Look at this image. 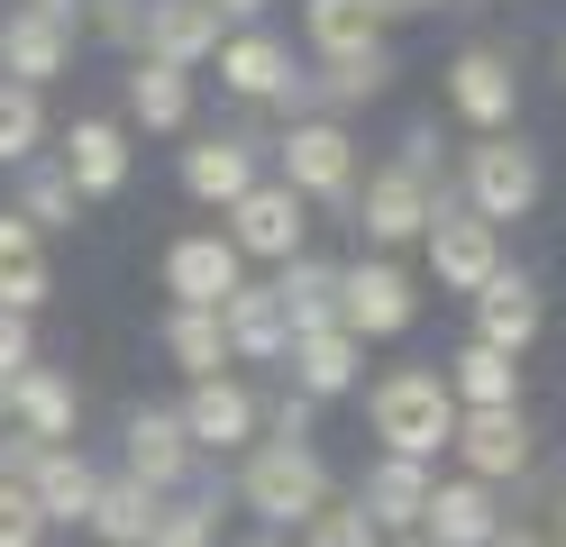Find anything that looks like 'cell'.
Wrapping results in <instances>:
<instances>
[{
    "label": "cell",
    "mask_w": 566,
    "mask_h": 547,
    "mask_svg": "<svg viewBox=\"0 0 566 547\" xmlns=\"http://www.w3.org/2000/svg\"><path fill=\"white\" fill-rule=\"evenodd\" d=\"M165 356H174V375L184 383H210V375H229V347H220V311H165Z\"/></svg>",
    "instance_id": "33"
},
{
    "label": "cell",
    "mask_w": 566,
    "mask_h": 547,
    "mask_svg": "<svg viewBox=\"0 0 566 547\" xmlns=\"http://www.w3.org/2000/svg\"><path fill=\"white\" fill-rule=\"evenodd\" d=\"M238 283H247V265H238V246H229L220 229H184V238L165 246V292H174V311H220Z\"/></svg>",
    "instance_id": "13"
},
{
    "label": "cell",
    "mask_w": 566,
    "mask_h": 547,
    "mask_svg": "<svg viewBox=\"0 0 566 547\" xmlns=\"http://www.w3.org/2000/svg\"><path fill=\"white\" fill-rule=\"evenodd\" d=\"M457 201H467L484 229H503V219H530L539 210V192H548V165H539V146H530L521 128L512 137H475L467 156H457Z\"/></svg>",
    "instance_id": "3"
},
{
    "label": "cell",
    "mask_w": 566,
    "mask_h": 547,
    "mask_svg": "<svg viewBox=\"0 0 566 547\" xmlns=\"http://www.w3.org/2000/svg\"><path fill=\"white\" fill-rule=\"evenodd\" d=\"M38 438H19V429H0V484H28V474H38Z\"/></svg>",
    "instance_id": "41"
},
{
    "label": "cell",
    "mask_w": 566,
    "mask_h": 547,
    "mask_svg": "<svg viewBox=\"0 0 566 547\" xmlns=\"http://www.w3.org/2000/svg\"><path fill=\"white\" fill-rule=\"evenodd\" d=\"M293 547H384V529L366 520L357 502H329V511H311V520L293 529Z\"/></svg>",
    "instance_id": "36"
},
{
    "label": "cell",
    "mask_w": 566,
    "mask_h": 547,
    "mask_svg": "<svg viewBox=\"0 0 566 547\" xmlns=\"http://www.w3.org/2000/svg\"><path fill=\"white\" fill-rule=\"evenodd\" d=\"M83 28L137 55V28H147V0H83Z\"/></svg>",
    "instance_id": "38"
},
{
    "label": "cell",
    "mask_w": 566,
    "mask_h": 547,
    "mask_svg": "<svg viewBox=\"0 0 566 547\" xmlns=\"http://www.w3.org/2000/svg\"><path fill=\"white\" fill-rule=\"evenodd\" d=\"M174 420H184L192 456H247V448H256V392H247L238 375L192 383L184 401H174Z\"/></svg>",
    "instance_id": "12"
},
{
    "label": "cell",
    "mask_w": 566,
    "mask_h": 547,
    "mask_svg": "<svg viewBox=\"0 0 566 547\" xmlns=\"http://www.w3.org/2000/svg\"><path fill=\"white\" fill-rule=\"evenodd\" d=\"M439 383H448L457 411H521V365L493 356V347H475V338L439 365Z\"/></svg>",
    "instance_id": "29"
},
{
    "label": "cell",
    "mask_w": 566,
    "mask_h": 547,
    "mask_svg": "<svg viewBox=\"0 0 566 547\" xmlns=\"http://www.w3.org/2000/svg\"><path fill=\"white\" fill-rule=\"evenodd\" d=\"M38 365V319H19V311H0V383L28 375Z\"/></svg>",
    "instance_id": "40"
},
{
    "label": "cell",
    "mask_w": 566,
    "mask_h": 547,
    "mask_svg": "<svg viewBox=\"0 0 566 547\" xmlns=\"http://www.w3.org/2000/svg\"><path fill=\"white\" fill-rule=\"evenodd\" d=\"M10 429L38 438V448H74V429H83V392H74V375H55V365H28V375H10Z\"/></svg>",
    "instance_id": "18"
},
{
    "label": "cell",
    "mask_w": 566,
    "mask_h": 547,
    "mask_svg": "<svg viewBox=\"0 0 566 547\" xmlns=\"http://www.w3.org/2000/svg\"><path fill=\"white\" fill-rule=\"evenodd\" d=\"M55 302V265H46V238L28 229V219L0 210V311H19V319H38Z\"/></svg>",
    "instance_id": "25"
},
{
    "label": "cell",
    "mask_w": 566,
    "mask_h": 547,
    "mask_svg": "<svg viewBox=\"0 0 566 547\" xmlns=\"http://www.w3.org/2000/svg\"><path fill=\"white\" fill-rule=\"evenodd\" d=\"M55 165H64V182H74L83 201H111V192H128L137 146H128L119 119H74V128L55 137Z\"/></svg>",
    "instance_id": "17"
},
{
    "label": "cell",
    "mask_w": 566,
    "mask_h": 547,
    "mask_svg": "<svg viewBox=\"0 0 566 547\" xmlns=\"http://www.w3.org/2000/svg\"><path fill=\"white\" fill-rule=\"evenodd\" d=\"M548 538H566V484H557V511H548Z\"/></svg>",
    "instance_id": "46"
},
{
    "label": "cell",
    "mask_w": 566,
    "mask_h": 547,
    "mask_svg": "<svg viewBox=\"0 0 566 547\" xmlns=\"http://www.w3.org/2000/svg\"><path fill=\"white\" fill-rule=\"evenodd\" d=\"M220 46H229V28H220V10H210V0H147V28H137V55H147V64L201 73Z\"/></svg>",
    "instance_id": "15"
},
{
    "label": "cell",
    "mask_w": 566,
    "mask_h": 547,
    "mask_svg": "<svg viewBox=\"0 0 566 547\" xmlns=\"http://www.w3.org/2000/svg\"><path fill=\"white\" fill-rule=\"evenodd\" d=\"M0 547H46V520L28 502V484H0Z\"/></svg>",
    "instance_id": "39"
},
{
    "label": "cell",
    "mask_w": 566,
    "mask_h": 547,
    "mask_svg": "<svg viewBox=\"0 0 566 547\" xmlns=\"http://www.w3.org/2000/svg\"><path fill=\"white\" fill-rule=\"evenodd\" d=\"M347 229L366 238V255H402V246H420V229H430V192H420L411 173L375 165L357 182V201H347Z\"/></svg>",
    "instance_id": "10"
},
{
    "label": "cell",
    "mask_w": 566,
    "mask_h": 547,
    "mask_svg": "<svg viewBox=\"0 0 566 547\" xmlns=\"http://www.w3.org/2000/svg\"><path fill=\"white\" fill-rule=\"evenodd\" d=\"M19 19H46V28H74L83 36V0H19Z\"/></svg>",
    "instance_id": "42"
},
{
    "label": "cell",
    "mask_w": 566,
    "mask_h": 547,
    "mask_svg": "<svg viewBox=\"0 0 566 547\" xmlns=\"http://www.w3.org/2000/svg\"><path fill=\"white\" fill-rule=\"evenodd\" d=\"M156 511H165V502H156L147 484H128V474H101V493H92V520H83V529H92L101 547H147Z\"/></svg>",
    "instance_id": "32"
},
{
    "label": "cell",
    "mask_w": 566,
    "mask_h": 547,
    "mask_svg": "<svg viewBox=\"0 0 566 547\" xmlns=\"http://www.w3.org/2000/svg\"><path fill=\"white\" fill-rule=\"evenodd\" d=\"M430 484H439L430 465L375 456V465L357 474V493H347V502H357V511H366V520H375L384 538H411V529H420V511H430Z\"/></svg>",
    "instance_id": "20"
},
{
    "label": "cell",
    "mask_w": 566,
    "mask_h": 547,
    "mask_svg": "<svg viewBox=\"0 0 566 547\" xmlns=\"http://www.w3.org/2000/svg\"><path fill=\"white\" fill-rule=\"evenodd\" d=\"M128 128H147V137H184V128H192V73L128 55Z\"/></svg>",
    "instance_id": "28"
},
{
    "label": "cell",
    "mask_w": 566,
    "mask_h": 547,
    "mask_svg": "<svg viewBox=\"0 0 566 547\" xmlns=\"http://www.w3.org/2000/svg\"><path fill=\"white\" fill-rule=\"evenodd\" d=\"M493 547H557L548 529H530V520H503V538H493Z\"/></svg>",
    "instance_id": "44"
},
{
    "label": "cell",
    "mask_w": 566,
    "mask_h": 547,
    "mask_svg": "<svg viewBox=\"0 0 566 547\" xmlns=\"http://www.w3.org/2000/svg\"><path fill=\"white\" fill-rule=\"evenodd\" d=\"M147 547H220V484H201V493H184V502H165V511H156V529H147Z\"/></svg>",
    "instance_id": "35"
},
{
    "label": "cell",
    "mask_w": 566,
    "mask_h": 547,
    "mask_svg": "<svg viewBox=\"0 0 566 547\" xmlns=\"http://www.w3.org/2000/svg\"><path fill=\"white\" fill-rule=\"evenodd\" d=\"M539 328H548V292L530 283L521 265H503V274L475 292V347H493V356L521 365L530 347H539Z\"/></svg>",
    "instance_id": "14"
},
{
    "label": "cell",
    "mask_w": 566,
    "mask_h": 547,
    "mask_svg": "<svg viewBox=\"0 0 566 547\" xmlns=\"http://www.w3.org/2000/svg\"><path fill=\"white\" fill-rule=\"evenodd\" d=\"M46 156V92H19V83H0V165H38Z\"/></svg>",
    "instance_id": "34"
},
{
    "label": "cell",
    "mask_w": 566,
    "mask_h": 547,
    "mask_svg": "<svg viewBox=\"0 0 566 547\" xmlns=\"http://www.w3.org/2000/svg\"><path fill=\"white\" fill-rule=\"evenodd\" d=\"M0 429H10V383H0Z\"/></svg>",
    "instance_id": "48"
},
{
    "label": "cell",
    "mask_w": 566,
    "mask_h": 547,
    "mask_svg": "<svg viewBox=\"0 0 566 547\" xmlns=\"http://www.w3.org/2000/svg\"><path fill=\"white\" fill-rule=\"evenodd\" d=\"M375 10H384V28H394V19H430V10H457V0H375Z\"/></svg>",
    "instance_id": "43"
},
{
    "label": "cell",
    "mask_w": 566,
    "mask_h": 547,
    "mask_svg": "<svg viewBox=\"0 0 566 547\" xmlns=\"http://www.w3.org/2000/svg\"><path fill=\"white\" fill-rule=\"evenodd\" d=\"M283 375H293L302 401H338V392H357V383H366V347L347 338V328H311V338H293Z\"/></svg>",
    "instance_id": "24"
},
{
    "label": "cell",
    "mask_w": 566,
    "mask_h": 547,
    "mask_svg": "<svg viewBox=\"0 0 566 547\" xmlns=\"http://www.w3.org/2000/svg\"><path fill=\"white\" fill-rule=\"evenodd\" d=\"M92 493H101V474H92V456L83 448H46L38 456V474H28V502H38V520L46 529H64V520H92Z\"/></svg>",
    "instance_id": "27"
},
{
    "label": "cell",
    "mask_w": 566,
    "mask_h": 547,
    "mask_svg": "<svg viewBox=\"0 0 566 547\" xmlns=\"http://www.w3.org/2000/svg\"><path fill=\"white\" fill-rule=\"evenodd\" d=\"M256 146L247 137H229V128H201L192 146H184V192L201 201V210H229L238 192H256Z\"/></svg>",
    "instance_id": "19"
},
{
    "label": "cell",
    "mask_w": 566,
    "mask_h": 547,
    "mask_svg": "<svg viewBox=\"0 0 566 547\" xmlns=\"http://www.w3.org/2000/svg\"><path fill=\"white\" fill-rule=\"evenodd\" d=\"M503 493L493 484H467V474H439L430 484V511H420V529L411 538H430V547H493L503 538Z\"/></svg>",
    "instance_id": "16"
},
{
    "label": "cell",
    "mask_w": 566,
    "mask_h": 547,
    "mask_svg": "<svg viewBox=\"0 0 566 547\" xmlns=\"http://www.w3.org/2000/svg\"><path fill=\"white\" fill-rule=\"evenodd\" d=\"M210 10H220V28L238 19V28H256V10H265V0H210Z\"/></svg>",
    "instance_id": "45"
},
{
    "label": "cell",
    "mask_w": 566,
    "mask_h": 547,
    "mask_svg": "<svg viewBox=\"0 0 566 547\" xmlns=\"http://www.w3.org/2000/svg\"><path fill=\"white\" fill-rule=\"evenodd\" d=\"M10 219H28L38 238H64V229H83V192L64 182V165H55V156H38V165H19Z\"/></svg>",
    "instance_id": "31"
},
{
    "label": "cell",
    "mask_w": 566,
    "mask_h": 547,
    "mask_svg": "<svg viewBox=\"0 0 566 547\" xmlns=\"http://www.w3.org/2000/svg\"><path fill=\"white\" fill-rule=\"evenodd\" d=\"M384 547H430V538H384Z\"/></svg>",
    "instance_id": "49"
},
{
    "label": "cell",
    "mask_w": 566,
    "mask_h": 547,
    "mask_svg": "<svg viewBox=\"0 0 566 547\" xmlns=\"http://www.w3.org/2000/svg\"><path fill=\"white\" fill-rule=\"evenodd\" d=\"M557 547H566V538H557Z\"/></svg>",
    "instance_id": "51"
},
{
    "label": "cell",
    "mask_w": 566,
    "mask_h": 547,
    "mask_svg": "<svg viewBox=\"0 0 566 547\" xmlns=\"http://www.w3.org/2000/svg\"><path fill=\"white\" fill-rule=\"evenodd\" d=\"M274 182L302 192V201L347 210L357 182H366V156H357V137H347L338 119H293V128H274Z\"/></svg>",
    "instance_id": "4"
},
{
    "label": "cell",
    "mask_w": 566,
    "mask_h": 547,
    "mask_svg": "<svg viewBox=\"0 0 566 547\" xmlns=\"http://www.w3.org/2000/svg\"><path fill=\"white\" fill-rule=\"evenodd\" d=\"M247 547H293V538H265V529H256V538H247Z\"/></svg>",
    "instance_id": "47"
},
{
    "label": "cell",
    "mask_w": 566,
    "mask_h": 547,
    "mask_svg": "<svg viewBox=\"0 0 566 547\" xmlns=\"http://www.w3.org/2000/svg\"><path fill=\"white\" fill-rule=\"evenodd\" d=\"M530 448H539L530 411H457V438H448V456L467 465V484H493V493L530 474Z\"/></svg>",
    "instance_id": "11"
},
{
    "label": "cell",
    "mask_w": 566,
    "mask_h": 547,
    "mask_svg": "<svg viewBox=\"0 0 566 547\" xmlns=\"http://www.w3.org/2000/svg\"><path fill=\"white\" fill-rule=\"evenodd\" d=\"M394 173H411L420 192H439V182H448V156H439V128H430V119H411V128H402V156H394Z\"/></svg>",
    "instance_id": "37"
},
{
    "label": "cell",
    "mask_w": 566,
    "mask_h": 547,
    "mask_svg": "<svg viewBox=\"0 0 566 547\" xmlns=\"http://www.w3.org/2000/svg\"><path fill=\"white\" fill-rule=\"evenodd\" d=\"M338 484H329V465L321 448H283V438H256V448L238 456V511H256V529L265 538H293L311 511H329Z\"/></svg>",
    "instance_id": "2"
},
{
    "label": "cell",
    "mask_w": 566,
    "mask_h": 547,
    "mask_svg": "<svg viewBox=\"0 0 566 547\" xmlns=\"http://www.w3.org/2000/svg\"><path fill=\"white\" fill-rule=\"evenodd\" d=\"M411 319H420V283H411L402 255H357V265H338V328L357 347L402 338Z\"/></svg>",
    "instance_id": "6"
},
{
    "label": "cell",
    "mask_w": 566,
    "mask_h": 547,
    "mask_svg": "<svg viewBox=\"0 0 566 547\" xmlns=\"http://www.w3.org/2000/svg\"><path fill=\"white\" fill-rule=\"evenodd\" d=\"M220 219H229L220 238L238 246V265H293V255H311V201L283 192L274 173L256 182V192H238Z\"/></svg>",
    "instance_id": "7"
},
{
    "label": "cell",
    "mask_w": 566,
    "mask_h": 547,
    "mask_svg": "<svg viewBox=\"0 0 566 547\" xmlns=\"http://www.w3.org/2000/svg\"><path fill=\"white\" fill-rule=\"evenodd\" d=\"M557 83H566V46H557Z\"/></svg>",
    "instance_id": "50"
},
{
    "label": "cell",
    "mask_w": 566,
    "mask_h": 547,
    "mask_svg": "<svg viewBox=\"0 0 566 547\" xmlns=\"http://www.w3.org/2000/svg\"><path fill=\"white\" fill-rule=\"evenodd\" d=\"M274 311H283L293 338L338 328V255H293V265H274Z\"/></svg>",
    "instance_id": "26"
},
{
    "label": "cell",
    "mask_w": 566,
    "mask_h": 547,
    "mask_svg": "<svg viewBox=\"0 0 566 547\" xmlns=\"http://www.w3.org/2000/svg\"><path fill=\"white\" fill-rule=\"evenodd\" d=\"M192 438H184V420H174L165 411V401H128V411H119V474H128V484H147L156 502H174V493H184L192 484Z\"/></svg>",
    "instance_id": "9"
},
{
    "label": "cell",
    "mask_w": 566,
    "mask_h": 547,
    "mask_svg": "<svg viewBox=\"0 0 566 547\" xmlns=\"http://www.w3.org/2000/svg\"><path fill=\"white\" fill-rule=\"evenodd\" d=\"M439 92H448V109L475 137H512V119H521V64H512V46H457L448 73H439Z\"/></svg>",
    "instance_id": "8"
},
{
    "label": "cell",
    "mask_w": 566,
    "mask_h": 547,
    "mask_svg": "<svg viewBox=\"0 0 566 547\" xmlns=\"http://www.w3.org/2000/svg\"><path fill=\"white\" fill-rule=\"evenodd\" d=\"M420 255H430V274H439V292H475L503 274V229H484V219L457 201V182H439L430 192V229H420Z\"/></svg>",
    "instance_id": "5"
},
{
    "label": "cell",
    "mask_w": 566,
    "mask_h": 547,
    "mask_svg": "<svg viewBox=\"0 0 566 547\" xmlns=\"http://www.w3.org/2000/svg\"><path fill=\"white\" fill-rule=\"evenodd\" d=\"M366 429H375L384 456L439 474L448 438H457V401H448V383H439V365H394V375H375V383H366Z\"/></svg>",
    "instance_id": "1"
},
{
    "label": "cell",
    "mask_w": 566,
    "mask_h": 547,
    "mask_svg": "<svg viewBox=\"0 0 566 547\" xmlns=\"http://www.w3.org/2000/svg\"><path fill=\"white\" fill-rule=\"evenodd\" d=\"M210 64H220V92H229L238 109H274V92L293 83V46H283V36H265V28H238Z\"/></svg>",
    "instance_id": "21"
},
{
    "label": "cell",
    "mask_w": 566,
    "mask_h": 547,
    "mask_svg": "<svg viewBox=\"0 0 566 547\" xmlns=\"http://www.w3.org/2000/svg\"><path fill=\"white\" fill-rule=\"evenodd\" d=\"M55 73H74V28H46V19H19V10H0V83H19V92H46Z\"/></svg>",
    "instance_id": "23"
},
{
    "label": "cell",
    "mask_w": 566,
    "mask_h": 547,
    "mask_svg": "<svg viewBox=\"0 0 566 547\" xmlns=\"http://www.w3.org/2000/svg\"><path fill=\"white\" fill-rule=\"evenodd\" d=\"M220 347H229V365H283L293 356V328H283V311H274V283H238L220 302Z\"/></svg>",
    "instance_id": "22"
},
{
    "label": "cell",
    "mask_w": 566,
    "mask_h": 547,
    "mask_svg": "<svg viewBox=\"0 0 566 547\" xmlns=\"http://www.w3.org/2000/svg\"><path fill=\"white\" fill-rule=\"evenodd\" d=\"M302 36L321 64H347V55H375L384 46V10L375 0H302Z\"/></svg>",
    "instance_id": "30"
}]
</instances>
